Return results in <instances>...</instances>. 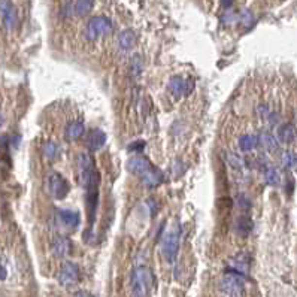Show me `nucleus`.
<instances>
[{
	"label": "nucleus",
	"instance_id": "f257e3e1",
	"mask_svg": "<svg viewBox=\"0 0 297 297\" xmlns=\"http://www.w3.org/2000/svg\"><path fill=\"white\" fill-rule=\"evenodd\" d=\"M78 172H79V182L85 190V203L90 215V226L94 221V214L99 203V182L100 175L96 167V162L91 154L81 152L78 155Z\"/></svg>",
	"mask_w": 297,
	"mask_h": 297
},
{
	"label": "nucleus",
	"instance_id": "f03ea898",
	"mask_svg": "<svg viewBox=\"0 0 297 297\" xmlns=\"http://www.w3.org/2000/svg\"><path fill=\"white\" fill-rule=\"evenodd\" d=\"M154 288V275L147 266L136 267L132 273L133 297H148Z\"/></svg>",
	"mask_w": 297,
	"mask_h": 297
},
{
	"label": "nucleus",
	"instance_id": "7ed1b4c3",
	"mask_svg": "<svg viewBox=\"0 0 297 297\" xmlns=\"http://www.w3.org/2000/svg\"><path fill=\"white\" fill-rule=\"evenodd\" d=\"M181 233L182 229L180 224H175L172 229H169L162 239V254L167 263H173L180 252V245H181Z\"/></svg>",
	"mask_w": 297,
	"mask_h": 297
},
{
	"label": "nucleus",
	"instance_id": "20e7f679",
	"mask_svg": "<svg viewBox=\"0 0 297 297\" xmlns=\"http://www.w3.org/2000/svg\"><path fill=\"white\" fill-rule=\"evenodd\" d=\"M45 190L54 200H63L69 194V182L58 172H50L45 178Z\"/></svg>",
	"mask_w": 297,
	"mask_h": 297
},
{
	"label": "nucleus",
	"instance_id": "39448f33",
	"mask_svg": "<svg viewBox=\"0 0 297 297\" xmlns=\"http://www.w3.org/2000/svg\"><path fill=\"white\" fill-rule=\"evenodd\" d=\"M221 291L229 297H239L245 291V276L231 269H227V273L221 280Z\"/></svg>",
	"mask_w": 297,
	"mask_h": 297
},
{
	"label": "nucleus",
	"instance_id": "423d86ee",
	"mask_svg": "<svg viewBox=\"0 0 297 297\" xmlns=\"http://www.w3.org/2000/svg\"><path fill=\"white\" fill-rule=\"evenodd\" d=\"M112 30H114V27H112L111 19L100 15V16L91 18L90 21L87 23L85 36H87L88 41H97V39H100V37L109 34Z\"/></svg>",
	"mask_w": 297,
	"mask_h": 297
},
{
	"label": "nucleus",
	"instance_id": "0eeeda50",
	"mask_svg": "<svg viewBox=\"0 0 297 297\" xmlns=\"http://www.w3.org/2000/svg\"><path fill=\"white\" fill-rule=\"evenodd\" d=\"M54 221L60 230L75 231L79 227V224H81V215H79V212L70 209H57L54 215Z\"/></svg>",
	"mask_w": 297,
	"mask_h": 297
},
{
	"label": "nucleus",
	"instance_id": "6e6552de",
	"mask_svg": "<svg viewBox=\"0 0 297 297\" xmlns=\"http://www.w3.org/2000/svg\"><path fill=\"white\" fill-rule=\"evenodd\" d=\"M79 266L73 262H66L63 263L60 272H58V282L65 288H70L79 282Z\"/></svg>",
	"mask_w": 297,
	"mask_h": 297
},
{
	"label": "nucleus",
	"instance_id": "1a4fd4ad",
	"mask_svg": "<svg viewBox=\"0 0 297 297\" xmlns=\"http://www.w3.org/2000/svg\"><path fill=\"white\" fill-rule=\"evenodd\" d=\"M167 90L175 99H182L194 90V79L193 78L185 79L182 76H173L167 85Z\"/></svg>",
	"mask_w": 297,
	"mask_h": 297
},
{
	"label": "nucleus",
	"instance_id": "9d476101",
	"mask_svg": "<svg viewBox=\"0 0 297 297\" xmlns=\"http://www.w3.org/2000/svg\"><path fill=\"white\" fill-rule=\"evenodd\" d=\"M0 16L8 30H12L16 26V9L11 0H0Z\"/></svg>",
	"mask_w": 297,
	"mask_h": 297
},
{
	"label": "nucleus",
	"instance_id": "9b49d317",
	"mask_svg": "<svg viewBox=\"0 0 297 297\" xmlns=\"http://www.w3.org/2000/svg\"><path fill=\"white\" fill-rule=\"evenodd\" d=\"M72 241L66 234H57L52 239V252L57 259H65L72 252Z\"/></svg>",
	"mask_w": 297,
	"mask_h": 297
},
{
	"label": "nucleus",
	"instance_id": "f8f14e48",
	"mask_svg": "<svg viewBox=\"0 0 297 297\" xmlns=\"http://www.w3.org/2000/svg\"><path fill=\"white\" fill-rule=\"evenodd\" d=\"M151 167H152V165L144 155H133L132 158H129V162H127V170L133 175H137L139 178L145 172H148Z\"/></svg>",
	"mask_w": 297,
	"mask_h": 297
},
{
	"label": "nucleus",
	"instance_id": "ddd939ff",
	"mask_svg": "<svg viewBox=\"0 0 297 297\" xmlns=\"http://www.w3.org/2000/svg\"><path fill=\"white\" fill-rule=\"evenodd\" d=\"M141 181L145 187L148 188H155L158 185H162L163 181H165V175L160 169H157V167H151L148 172H145L142 176H141Z\"/></svg>",
	"mask_w": 297,
	"mask_h": 297
},
{
	"label": "nucleus",
	"instance_id": "4468645a",
	"mask_svg": "<svg viewBox=\"0 0 297 297\" xmlns=\"http://www.w3.org/2000/svg\"><path fill=\"white\" fill-rule=\"evenodd\" d=\"M106 144V134L100 129H94L87 136V148L88 151H99Z\"/></svg>",
	"mask_w": 297,
	"mask_h": 297
},
{
	"label": "nucleus",
	"instance_id": "2eb2a0df",
	"mask_svg": "<svg viewBox=\"0 0 297 297\" xmlns=\"http://www.w3.org/2000/svg\"><path fill=\"white\" fill-rule=\"evenodd\" d=\"M249 264H251V260H249V255L245 254V252H239L236 257H233V262H231V270L241 273L244 276H247L248 270H249Z\"/></svg>",
	"mask_w": 297,
	"mask_h": 297
},
{
	"label": "nucleus",
	"instance_id": "dca6fc26",
	"mask_svg": "<svg viewBox=\"0 0 297 297\" xmlns=\"http://www.w3.org/2000/svg\"><path fill=\"white\" fill-rule=\"evenodd\" d=\"M278 141L280 144H293L297 139V130L293 124H282L278 129Z\"/></svg>",
	"mask_w": 297,
	"mask_h": 297
},
{
	"label": "nucleus",
	"instance_id": "f3484780",
	"mask_svg": "<svg viewBox=\"0 0 297 297\" xmlns=\"http://www.w3.org/2000/svg\"><path fill=\"white\" fill-rule=\"evenodd\" d=\"M259 145L269 151V152H275L280 149V141L278 137H275L272 133H267V132H263L260 136H259Z\"/></svg>",
	"mask_w": 297,
	"mask_h": 297
},
{
	"label": "nucleus",
	"instance_id": "a211bd4d",
	"mask_svg": "<svg viewBox=\"0 0 297 297\" xmlns=\"http://www.w3.org/2000/svg\"><path fill=\"white\" fill-rule=\"evenodd\" d=\"M136 45V33L133 30H124L118 34V47L123 51H130Z\"/></svg>",
	"mask_w": 297,
	"mask_h": 297
},
{
	"label": "nucleus",
	"instance_id": "6ab92c4d",
	"mask_svg": "<svg viewBox=\"0 0 297 297\" xmlns=\"http://www.w3.org/2000/svg\"><path fill=\"white\" fill-rule=\"evenodd\" d=\"M234 230L239 236H248L252 230V220L248 215H241L236 218L234 223Z\"/></svg>",
	"mask_w": 297,
	"mask_h": 297
},
{
	"label": "nucleus",
	"instance_id": "aec40b11",
	"mask_svg": "<svg viewBox=\"0 0 297 297\" xmlns=\"http://www.w3.org/2000/svg\"><path fill=\"white\" fill-rule=\"evenodd\" d=\"M237 147L242 152H249L252 149H255L259 147V136H254V134H244L239 137L237 141Z\"/></svg>",
	"mask_w": 297,
	"mask_h": 297
},
{
	"label": "nucleus",
	"instance_id": "412c9836",
	"mask_svg": "<svg viewBox=\"0 0 297 297\" xmlns=\"http://www.w3.org/2000/svg\"><path fill=\"white\" fill-rule=\"evenodd\" d=\"M85 132V127H84V123L81 121H73V123H69L67 127H66V139L67 141H76L79 137H82Z\"/></svg>",
	"mask_w": 297,
	"mask_h": 297
},
{
	"label": "nucleus",
	"instance_id": "4be33fe9",
	"mask_svg": "<svg viewBox=\"0 0 297 297\" xmlns=\"http://www.w3.org/2000/svg\"><path fill=\"white\" fill-rule=\"evenodd\" d=\"M263 178H264V182L267 185H272V187H278L281 184V176H280V172L276 170L275 167L272 166H267L264 170H263Z\"/></svg>",
	"mask_w": 297,
	"mask_h": 297
},
{
	"label": "nucleus",
	"instance_id": "5701e85b",
	"mask_svg": "<svg viewBox=\"0 0 297 297\" xmlns=\"http://www.w3.org/2000/svg\"><path fill=\"white\" fill-rule=\"evenodd\" d=\"M93 8H94V0H76L73 9L78 16H85L93 11Z\"/></svg>",
	"mask_w": 297,
	"mask_h": 297
},
{
	"label": "nucleus",
	"instance_id": "b1692460",
	"mask_svg": "<svg viewBox=\"0 0 297 297\" xmlns=\"http://www.w3.org/2000/svg\"><path fill=\"white\" fill-rule=\"evenodd\" d=\"M224 158H226V162L230 167L233 169H242L245 166V160L239 155V154H236V152H224Z\"/></svg>",
	"mask_w": 297,
	"mask_h": 297
},
{
	"label": "nucleus",
	"instance_id": "393cba45",
	"mask_svg": "<svg viewBox=\"0 0 297 297\" xmlns=\"http://www.w3.org/2000/svg\"><path fill=\"white\" fill-rule=\"evenodd\" d=\"M42 151H44V155L48 158V160H55V158H58V157H60V154H62L60 147H58V145H57L55 142H52V141L47 142V144L44 145Z\"/></svg>",
	"mask_w": 297,
	"mask_h": 297
},
{
	"label": "nucleus",
	"instance_id": "a878e982",
	"mask_svg": "<svg viewBox=\"0 0 297 297\" xmlns=\"http://www.w3.org/2000/svg\"><path fill=\"white\" fill-rule=\"evenodd\" d=\"M239 19H241V23L245 26V29H249V27L254 24V15H252V12H251L249 9H244V11L241 12Z\"/></svg>",
	"mask_w": 297,
	"mask_h": 297
},
{
	"label": "nucleus",
	"instance_id": "bb28decb",
	"mask_svg": "<svg viewBox=\"0 0 297 297\" xmlns=\"http://www.w3.org/2000/svg\"><path fill=\"white\" fill-rule=\"evenodd\" d=\"M281 163L285 169H291L293 165H294V154L290 152V151H284L282 155H281Z\"/></svg>",
	"mask_w": 297,
	"mask_h": 297
},
{
	"label": "nucleus",
	"instance_id": "cd10ccee",
	"mask_svg": "<svg viewBox=\"0 0 297 297\" xmlns=\"http://www.w3.org/2000/svg\"><path fill=\"white\" fill-rule=\"evenodd\" d=\"M132 70H133V76H137L142 72V58L141 57H134V60L132 63Z\"/></svg>",
	"mask_w": 297,
	"mask_h": 297
},
{
	"label": "nucleus",
	"instance_id": "c85d7f7f",
	"mask_svg": "<svg viewBox=\"0 0 297 297\" xmlns=\"http://www.w3.org/2000/svg\"><path fill=\"white\" fill-rule=\"evenodd\" d=\"M144 148H145V142H144V141H137V142H134V144H132V145L129 147V149H130V151H134V152H141Z\"/></svg>",
	"mask_w": 297,
	"mask_h": 297
},
{
	"label": "nucleus",
	"instance_id": "c756f323",
	"mask_svg": "<svg viewBox=\"0 0 297 297\" xmlns=\"http://www.w3.org/2000/svg\"><path fill=\"white\" fill-rule=\"evenodd\" d=\"M237 203H239V206L244 208V209H248V208H249V200L247 199L245 196H239V199H237Z\"/></svg>",
	"mask_w": 297,
	"mask_h": 297
},
{
	"label": "nucleus",
	"instance_id": "7c9ffc66",
	"mask_svg": "<svg viewBox=\"0 0 297 297\" xmlns=\"http://www.w3.org/2000/svg\"><path fill=\"white\" fill-rule=\"evenodd\" d=\"M73 297H91V296L87 291H78V293L73 294Z\"/></svg>",
	"mask_w": 297,
	"mask_h": 297
},
{
	"label": "nucleus",
	"instance_id": "2f4dec72",
	"mask_svg": "<svg viewBox=\"0 0 297 297\" xmlns=\"http://www.w3.org/2000/svg\"><path fill=\"white\" fill-rule=\"evenodd\" d=\"M5 278H6V270L2 264H0V280H5Z\"/></svg>",
	"mask_w": 297,
	"mask_h": 297
},
{
	"label": "nucleus",
	"instance_id": "473e14b6",
	"mask_svg": "<svg viewBox=\"0 0 297 297\" xmlns=\"http://www.w3.org/2000/svg\"><path fill=\"white\" fill-rule=\"evenodd\" d=\"M231 3H233V0H221V5H223L224 8H230Z\"/></svg>",
	"mask_w": 297,
	"mask_h": 297
},
{
	"label": "nucleus",
	"instance_id": "72a5a7b5",
	"mask_svg": "<svg viewBox=\"0 0 297 297\" xmlns=\"http://www.w3.org/2000/svg\"><path fill=\"white\" fill-rule=\"evenodd\" d=\"M293 167L297 170V154H294V165H293Z\"/></svg>",
	"mask_w": 297,
	"mask_h": 297
},
{
	"label": "nucleus",
	"instance_id": "f704fd0d",
	"mask_svg": "<svg viewBox=\"0 0 297 297\" xmlns=\"http://www.w3.org/2000/svg\"><path fill=\"white\" fill-rule=\"evenodd\" d=\"M2 123H3V118H2V115H0V126H2Z\"/></svg>",
	"mask_w": 297,
	"mask_h": 297
}]
</instances>
